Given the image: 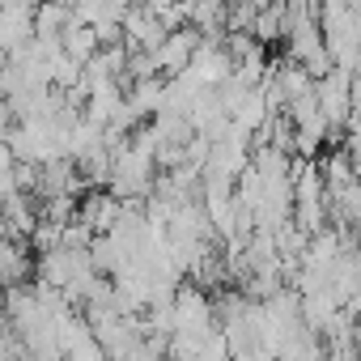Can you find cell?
I'll return each mask as SVG.
<instances>
[]
</instances>
